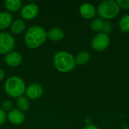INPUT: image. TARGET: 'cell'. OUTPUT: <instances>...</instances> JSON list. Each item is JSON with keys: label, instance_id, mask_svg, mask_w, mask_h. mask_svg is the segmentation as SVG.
I'll list each match as a JSON object with an SVG mask.
<instances>
[{"label": "cell", "instance_id": "cell-1", "mask_svg": "<svg viewBox=\"0 0 129 129\" xmlns=\"http://www.w3.org/2000/svg\"><path fill=\"white\" fill-rule=\"evenodd\" d=\"M47 39V32L40 26L29 27L25 34L24 40L26 46L30 49H36L42 45Z\"/></svg>", "mask_w": 129, "mask_h": 129}, {"label": "cell", "instance_id": "cell-2", "mask_svg": "<svg viewBox=\"0 0 129 129\" xmlns=\"http://www.w3.org/2000/svg\"><path fill=\"white\" fill-rule=\"evenodd\" d=\"M54 63L56 69L60 73H69L76 65L74 57L67 51H58L54 56Z\"/></svg>", "mask_w": 129, "mask_h": 129}, {"label": "cell", "instance_id": "cell-3", "mask_svg": "<svg viewBox=\"0 0 129 129\" xmlns=\"http://www.w3.org/2000/svg\"><path fill=\"white\" fill-rule=\"evenodd\" d=\"M4 88L5 93L12 98H20L26 91L24 81L18 76H11L5 82Z\"/></svg>", "mask_w": 129, "mask_h": 129}, {"label": "cell", "instance_id": "cell-4", "mask_svg": "<svg viewBox=\"0 0 129 129\" xmlns=\"http://www.w3.org/2000/svg\"><path fill=\"white\" fill-rule=\"evenodd\" d=\"M120 8L117 2L113 0L104 1L98 6V14L103 20H110L114 18L119 13Z\"/></svg>", "mask_w": 129, "mask_h": 129}, {"label": "cell", "instance_id": "cell-5", "mask_svg": "<svg viewBox=\"0 0 129 129\" xmlns=\"http://www.w3.org/2000/svg\"><path fill=\"white\" fill-rule=\"evenodd\" d=\"M110 43L109 36L104 33H98L91 40V45L92 48L96 51H103L106 50Z\"/></svg>", "mask_w": 129, "mask_h": 129}, {"label": "cell", "instance_id": "cell-6", "mask_svg": "<svg viewBox=\"0 0 129 129\" xmlns=\"http://www.w3.org/2000/svg\"><path fill=\"white\" fill-rule=\"evenodd\" d=\"M15 46L14 38L8 33H0V54H7L12 51Z\"/></svg>", "mask_w": 129, "mask_h": 129}, {"label": "cell", "instance_id": "cell-7", "mask_svg": "<svg viewBox=\"0 0 129 129\" xmlns=\"http://www.w3.org/2000/svg\"><path fill=\"white\" fill-rule=\"evenodd\" d=\"M39 11V7L35 3H28L21 9V16L25 20H33L36 17Z\"/></svg>", "mask_w": 129, "mask_h": 129}, {"label": "cell", "instance_id": "cell-8", "mask_svg": "<svg viewBox=\"0 0 129 129\" xmlns=\"http://www.w3.org/2000/svg\"><path fill=\"white\" fill-rule=\"evenodd\" d=\"M26 95L28 98L36 100L39 98L43 94V88L40 84L33 83L26 88Z\"/></svg>", "mask_w": 129, "mask_h": 129}, {"label": "cell", "instance_id": "cell-9", "mask_svg": "<svg viewBox=\"0 0 129 129\" xmlns=\"http://www.w3.org/2000/svg\"><path fill=\"white\" fill-rule=\"evenodd\" d=\"M81 16L87 20L92 19L96 15V9L94 6L90 3H84L79 8Z\"/></svg>", "mask_w": 129, "mask_h": 129}, {"label": "cell", "instance_id": "cell-10", "mask_svg": "<svg viewBox=\"0 0 129 129\" xmlns=\"http://www.w3.org/2000/svg\"><path fill=\"white\" fill-rule=\"evenodd\" d=\"M8 119L9 122L14 125H20L23 122L25 116L22 111L18 109L11 110L8 114Z\"/></svg>", "mask_w": 129, "mask_h": 129}, {"label": "cell", "instance_id": "cell-11", "mask_svg": "<svg viewBox=\"0 0 129 129\" xmlns=\"http://www.w3.org/2000/svg\"><path fill=\"white\" fill-rule=\"evenodd\" d=\"M5 62L9 67H17L21 63L22 57L20 54L17 51H11L6 54Z\"/></svg>", "mask_w": 129, "mask_h": 129}, {"label": "cell", "instance_id": "cell-12", "mask_svg": "<svg viewBox=\"0 0 129 129\" xmlns=\"http://www.w3.org/2000/svg\"><path fill=\"white\" fill-rule=\"evenodd\" d=\"M64 35L65 33L63 30L59 27H54L47 32V37L54 42H59L62 40L64 37Z\"/></svg>", "mask_w": 129, "mask_h": 129}, {"label": "cell", "instance_id": "cell-13", "mask_svg": "<svg viewBox=\"0 0 129 129\" xmlns=\"http://www.w3.org/2000/svg\"><path fill=\"white\" fill-rule=\"evenodd\" d=\"M13 21L12 14L9 12H0V29H5L11 25Z\"/></svg>", "mask_w": 129, "mask_h": 129}, {"label": "cell", "instance_id": "cell-14", "mask_svg": "<svg viewBox=\"0 0 129 129\" xmlns=\"http://www.w3.org/2000/svg\"><path fill=\"white\" fill-rule=\"evenodd\" d=\"M22 6L20 0H7L5 2V7L10 12L17 11Z\"/></svg>", "mask_w": 129, "mask_h": 129}, {"label": "cell", "instance_id": "cell-15", "mask_svg": "<svg viewBox=\"0 0 129 129\" xmlns=\"http://www.w3.org/2000/svg\"><path fill=\"white\" fill-rule=\"evenodd\" d=\"M25 29V23L22 20H16L11 25V31L14 34H20Z\"/></svg>", "mask_w": 129, "mask_h": 129}, {"label": "cell", "instance_id": "cell-16", "mask_svg": "<svg viewBox=\"0 0 129 129\" xmlns=\"http://www.w3.org/2000/svg\"><path fill=\"white\" fill-rule=\"evenodd\" d=\"M104 24H105V21L103 19H101V17H99V18L94 19L91 21L90 26H91V29L94 32H98L100 33V32L103 33V30L104 28Z\"/></svg>", "mask_w": 129, "mask_h": 129}, {"label": "cell", "instance_id": "cell-17", "mask_svg": "<svg viewBox=\"0 0 129 129\" xmlns=\"http://www.w3.org/2000/svg\"><path fill=\"white\" fill-rule=\"evenodd\" d=\"M17 106L18 107V110H20V111H27L29 108V101L27 99V98L21 96L18 98L17 100Z\"/></svg>", "mask_w": 129, "mask_h": 129}, {"label": "cell", "instance_id": "cell-18", "mask_svg": "<svg viewBox=\"0 0 129 129\" xmlns=\"http://www.w3.org/2000/svg\"><path fill=\"white\" fill-rule=\"evenodd\" d=\"M75 60L76 64L84 65L86 63H88V61L90 60V54L88 51H81L76 55Z\"/></svg>", "mask_w": 129, "mask_h": 129}, {"label": "cell", "instance_id": "cell-19", "mask_svg": "<svg viewBox=\"0 0 129 129\" xmlns=\"http://www.w3.org/2000/svg\"><path fill=\"white\" fill-rule=\"evenodd\" d=\"M119 29L122 33H129V14H125L121 17Z\"/></svg>", "mask_w": 129, "mask_h": 129}, {"label": "cell", "instance_id": "cell-20", "mask_svg": "<svg viewBox=\"0 0 129 129\" xmlns=\"http://www.w3.org/2000/svg\"><path fill=\"white\" fill-rule=\"evenodd\" d=\"M12 106H13L12 103L10 101L6 100V101H4L2 102V108L1 109L4 112H5V111H9L10 112L11 110V109H12Z\"/></svg>", "mask_w": 129, "mask_h": 129}, {"label": "cell", "instance_id": "cell-21", "mask_svg": "<svg viewBox=\"0 0 129 129\" xmlns=\"http://www.w3.org/2000/svg\"><path fill=\"white\" fill-rule=\"evenodd\" d=\"M116 2L119 8H122L124 10L129 8V0H118L116 1Z\"/></svg>", "mask_w": 129, "mask_h": 129}, {"label": "cell", "instance_id": "cell-22", "mask_svg": "<svg viewBox=\"0 0 129 129\" xmlns=\"http://www.w3.org/2000/svg\"><path fill=\"white\" fill-rule=\"evenodd\" d=\"M5 119H6L5 113L2 109H0V125L4 124V122H5Z\"/></svg>", "mask_w": 129, "mask_h": 129}, {"label": "cell", "instance_id": "cell-23", "mask_svg": "<svg viewBox=\"0 0 129 129\" xmlns=\"http://www.w3.org/2000/svg\"><path fill=\"white\" fill-rule=\"evenodd\" d=\"M110 28H111V26H110V23L109 22L106 21V22H105V24H104V28L103 33H104L107 34V33L110 32Z\"/></svg>", "mask_w": 129, "mask_h": 129}, {"label": "cell", "instance_id": "cell-24", "mask_svg": "<svg viewBox=\"0 0 129 129\" xmlns=\"http://www.w3.org/2000/svg\"><path fill=\"white\" fill-rule=\"evenodd\" d=\"M83 129H98V128L97 126L94 125H88Z\"/></svg>", "mask_w": 129, "mask_h": 129}, {"label": "cell", "instance_id": "cell-25", "mask_svg": "<svg viewBox=\"0 0 129 129\" xmlns=\"http://www.w3.org/2000/svg\"><path fill=\"white\" fill-rule=\"evenodd\" d=\"M4 77H5V72L3 70L0 69V81L4 79Z\"/></svg>", "mask_w": 129, "mask_h": 129}]
</instances>
